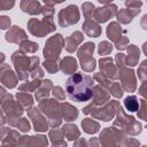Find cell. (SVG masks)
<instances>
[{"label":"cell","mask_w":147,"mask_h":147,"mask_svg":"<svg viewBox=\"0 0 147 147\" xmlns=\"http://www.w3.org/2000/svg\"><path fill=\"white\" fill-rule=\"evenodd\" d=\"M52 95L56 101H64V99H65L64 90L61 86H54L52 90Z\"/></svg>","instance_id":"obj_46"},{"label":"cell","mask_w":147,"mask_h":147,"mask_svg":"<svg viewBox=\"0 0 147 147\" xmlns=\"http://www.w3.org/2000/svg\"><path fill=\"white\" fill-rule=\"evenodd\" d=\"M0 107L5 114L6 123H8L9 126H11L17 118L22 117L24 113V109L22 108V106L17 102V100L14 99L13 94L8 92L0 98Z\"/></svg>","instance_id":"obj_5"},{"label":"cell","mask_w":147,"mask_h":147,"mask_svg":"<svg viewBox=\"0 0 147 147\" xmlns=\"http://www.w3.org/2000/svg\"><path fill=\"white\" fill-rule=\"evenodd\" d=\"M39 49V45L34 41H31V40H25L23 42L20 44V51H22L23 53H36L37 51Z\"/></svg>","instance_id":"obj_37"},{"label":"cell","mask_w":147,"mask_h":147,"mask_svg":"<svg viewBox=\"0 0 147 147\" xmlns=\"http://www.w3.org/2000/svg\"><path fill=\"white\" fill-rule=\"evenodd\" d=\"M124 108L129 113H134L139 109V100L136 95H127L124 99Z\"/></svg>","instance_id":"obj_34"},{"label":"cell","mask_w":147,"mask_h":147,"mask_svg":"<svg viewBox=\"0 0 147 147\" xmlns=\"http://www.w3.org/2000/svg\"><path fill=\"white\" fill-rule=\"evenodd\" d=\"M108 92H109V94H111L115 99H121V98L123 96V93H124V91H123L121 84L117 83V82H113V83H111L110 87L108 88Z\"/></svg>","instance_id":"obj_39"},{"label":"cell","mask_w":147,"mask_h":147,"mask_svg":"<svg viewBox=\"0 0 147 147\" xmlns=\"http://www.w3.org/2000/svg\"><path fill=\"white\" fill-rule=\"evenodd\" d=\"M18 138H20L18 131L11 129L10 126H1L0 127V142L1 144L17 145Z\"/></svg>","instance_id":"obj_23"},{"label":"cell","mask_w":147,"mask_h":147,"mask_svg":"<svg viewBox=\"0 0 147 147\" xmlns=\"http://www.w3.org/2000/svg\"><path fill=\"white\" fill-rule=\"evenodd\" d=\"M60 62H61L60 59H57V60H45L41 64L48 74L53 75V74H56L60 70Z\"/></svg>","instance_id":"obj_35"},{"label":"cell","mask_w":147,"mask_h":147,"mask_svg":"<svg viewBox=\"0 0 147 147\" xmlns=\"http://www.w3.org/2000/svg\"><path fill=\"white\" fill-rule=\"evenodd\" d=\"M5 59H6V55H5L2 52H0V65L5 62Z\"/></svg>","instance_id":"obj_57"},{"label":"cell","mask_w":147,"mask_h":147,"mask_svg":"<svg viewBox=\"0 0 147 147\" xmlns=\"http://www.w3.org/2000/svg\"><path fill=\"white\" fill-rule=\"evenodd\" d=\"M20 8L23 13L29 15H40L42 13V3L38 0H22L20 2Z\"/></svg>","instance_id":"obj_21"},{"label":"cell","mask_w":147,"mask_h":147,"mask_svg":"<svg viewBox=\"0 0 147 147\" xmlns=\"http://www.w3.org/2000/svg\"><path fill=\"white\" fill-rule=\"evenodd\" d=\"M125 137L127 136H125L123 131L114 126H110L101 130L98 137V141L101 147H122Z\"/></svg>","instance_id":"obj_8"},{"label":"cell","mask_w":147,"mask_h":147,"mask_svg":"<svg viewBox=\"0 0 147 147\" xmlns=\"http://www.w3.org/2000/svg\"><path fill=\"white\" fill-rule=\"evenodd\" d=\"M95 49V44L92 41H87L78 47L77 57L79 60L80 68L85 72H92L95 70L96 60L93 57V52Z\"/></svg>","instance_id":"obj_7"},{"label":"cell","mask_w":147,"mask_h":147,"mask_svg":"<svg viewBox=\"0 0 147 147\" xmlns=\"http://www.w3.org/2000/svg\"><path fill=\"white\" fill-rule=\"evenodd\" d=\"M94 80L91 76L83 72H75L65 82V92L70 100L76 102H85L92 98V88Z\"/></svg>","instance_id":"obj_1"},{"label":"cell","mask_w":147,"mask_h":147,"mask_svg":"<svg viewBox=\"0 0 147 147\" xmlns=\"http://www.w3.org/2000/svg\"><path fill=\"white\" fill-rule=\"evenodd\" d=\"M10 60L13 62L17 78L21 80H26L28 78H30V74L36 68L40 67V59L38 56H28L20 49L15 51L11 54Z\"/></svg>","instance_id":"obj_3"},{"label":"cell","mask_w":147,"mask_h":147,"mask_svg":"<svg viewBox=\"0 0 147 147\" xmlns=\"http://www.w3.org/2000/svg\"><path fill=\"white\" fill-rule=\"evenodd\" d=\"M17 147H48V138L45 134L20 136Z\"/></svg>","instance_id":"obj_15"},{"label":"cell","mask_w":147,"mask_h":147,"mask_svg":"<svg viewBox=\"0 0 147 147\" xmlns=\"http://www.w3.org/2000/svg\"><path fill=\"white\" fill-rule=\"evenodd\" d=\"M0 147H17V145H14V144H1Z\"/></svg>","instance_id":"obj_59"},{"label":"cell","mask_w":147,"mask_h":147,"mask_svg":"<svg viewBox=\"0 0 147 147\" xmlns=\"http://www.w3.org/2000/svg\"><path fill=\"white\" fill-rule=\"evenodd\" d=\"M87 145H88V147H101L98 141V138H95V137L90 138V140L87 141Z\"/></svg>","instance_id":"obj_52"},{"label":"cell","mask_w":147,"mask_h":147,"mask_svg":"<svg viewBox=\"0 0 147 147\" xmlns=\"http://www.w3.org/2000/svg\"><path fill=\"white\" fill-rule=\"evenodd\" d=\"M146 21H147V14H145V15L142 16V18H141V26H142V29H144V30H146V29H147Z\"/></svg>","instance_id":"obj_56"},{"label":"cell","mask_w":147,"mask_h":147,"mask_svg":"<svg viewBox=\"0 0 147 147\" xmlns=\"http://www.w3.org/2000/svg\"><path fill=\"white\" fill-rule=\"evenodd\" d=\"M99 69L100 74L109 80H116L118 78V69L114 63V59L110 56H102L99 59Z\"/></svg>","instance_id":"obj_16"},{"label":"cell","mask_w":147,"mask_h":147,"mask_svg":"<svg viewBox=\"0 0 147 147\" xmlns=\"http://www.w3.org/2000/svg\"><path fill=\"white\" fill-rule=\"evenodd\" d=\"M80 13L76 5H69L65 8H62L57 14L59 25L61 28H69L79 22Z\"/></svg>","instance_id":"obj_11"},{"label":"cell","mask_w":147,"mask_h":147,"mask_svg":"<svg viewBox=\"0 0 147 147\" xmlns=\"http://www.w3.org/2000/svg\"><path fill=\"white\" fill-rule=\"evenodd\" d=\"M129 45H130L129 44V38L126 36H122L121 39L117 42H115V48L118 49V51H124V49L127 48Z\"/></svg>","instance_id":"obj_48"},{"label":"cell","mask_w":147,"mask_h":147,"mask_svg":"<svg viewBox=\"0 0 147 147\" xmlns=\"http://www.w3.org/2000/svg\"><path fill=\"white\" fill-rule=\"evenodd\" d=\"M146 46H147V42H144V53H145V55H147V51H146Z\"/></svg>","instance_id":"obj_60"},{"label":"cell","mask_w":147,"mask_h":147,"mask_svg":"<svg viewBox=\"0 0 147 147\" xmlns=\"http://www.w3.org/2000/svg\"><path fill=\"white\" fill-rule=\"evenodd\" d=\"M78 69L77 60L72 56H64L60 62V70L64 75H74Z\"/></svg>","instance_id":"obj_26"},{"label":"cell","mask_w":147,"mask_h":147,"mask_svg":"<svg viewBox=\"0 0 147 147\" xmlns=\"http://www.w3.org/2000/svg\"><path fill=\"white\" fill-rule=\"evenodd\" d=\"M125 6L127 9L132 10L136 15H138L141 10V7H142V1L140 0H126L125 1Z\"/></svg>","instance_id":"obj_40"},{"label":"cell","mask_w":147,"mask_h":147,"mask_svg":"<svg viewBox=\"0 0 147 147\" xmlns=\"http://www.w3.org/2000/svg\"><path fill=\"white\" fill-rule=\"evenodd\" d=\"M83 114L91 115V117L94 119H100L103 122H110L115 117L114 101L110 100L109 102H107L100 107H93L91 105H87L83 108Z\"/></svg>","instance_id":"obj_9"},{"label":"cell","mask_w":147,"mask_h":147,"mask_svg":"<svg viewBox=\"0 0 147 147\" xmlns=\"http://www.w3.org/2000/svg\"><path fill=\"white\" fill-rule=\"evenodd\" d=\"M64 47V38L61 33H55L49 37L42 49V55L45 60H57L60 59L62 48Z\"/></svg>","instance_id":"obj_10"},{"label":"cell","mask_w":147,"mask_h":147,"mask_svg":"<svg viewBox=\"0 0 147 147\" xmlns=\"http://www.w3.org/2000/svg\"><path fill=\"white\" fill-rule=\"evenodd\" d=\"M0 84L7 88H15L18 84V78L9 64L2 63L0 65Z\"/></svg>","instance_id":"obj_17"},{"label":"cell","mask_w":147,"mask_h":147,"mask_svg":"<svg viewBox=\"0 0 147 147\" xmlns=\"http://www.w3.org/2000/svg\"><path fill=\"white\" fill-rule=\"evenodd\" d=\"M60 114H61V118L64 119L65 122H74L75 119H77L79 111L74 105L64 101L60 103Z\"/></svg>","instance_id":"obj_22"},{"label":"cell","mask_w":147,"mask_h":147,"mask_svg":"<svg viewBox=\"0 0 147 147\" xmlns=\"http://www.w3.org/2000/svg\"><path fill=\"white\" fill-rule=\"evenodd\" d=\"M51 147H68V145L64 140H59V141L51 142Z\"/></svg>","instance_id":"obj_53"},{"label":"cell","mask_w":147,"mask_h":147,"mask_svg":"<svg viewBox=\"0 0 147 147\" xmlns=\"http://www.w3.org/2000/svg\"><path fill=\"white\" fill-rule=\"evenodd\" d=\"M138 111V117L142 121H147V116H146V113H147V102L145 99H140L139 100V109L137 110Z\"/></svg>","instance_id":"obj_45"},{"label":"cell","mask_w":147,"mask_h":147,"mask_svg":"<svg viewBox=\"0 0 147 147\" xmlns=\"http://www.w3.org/2000/svg\"><path fill=\"white\" fill-rule=\"evenodd\" d=\"M80 125H82L83 131L87 134H95L100 130V124L96 121H94L93 118H90V117L84 118L82 121Z\"/></svg>","instance_id":"obj_31"},{"label":"cell","mask_w":147,"mask_h":147,"mask_svg":"<svg viewBox=\"0 0 147 147\" xmlns=\"http://www.w3.org/2000/svg\"><path fill=\"white\" fill-rule=\"evenodd\" d=\"M16 100L17 102L22 106L23 109L28 110L30 108L33 107V96L30 94V93H26V92H17L16 93Z\"/></svg>","instance_id":"obj_32"},{"label":"cell","mask_w":147,"mask_h":147,"mask_svg":"<svg viewBox=\"0 0 147 147\" xmlns=\"http://www.w3.org/2000/svg\"><path fill=\"white\" fill-rule=\"evenodd\" d=\"M41 79H31V80H25L21 85H18V91L20 92H36L37 88L40 86Z\"/></svg>","instance_id":"obj_33"},{"label":"cell","mask_w":147,"mask_h":147,"mask_svg":"<svg viewBox=\"0 0 147 147\" xmlns=\"http://www.w3.org/2000/svg\"><path fill=\"white\" fill-rule=\"evenodd\" d=\"M92 101L90 105L93 107H100L110 101V94L108 90L100 85H94L92 88Z\"/></svg>","instance_id":"obj_18"},{"label":"cell","mask_w":147,"mask_h":147,"mask_svg":"<svg viewBox=\"0 0 147 147\" xmlns=\"http://www.w3.org/2000/svg\"><path fill=\"white\" fill-rule=\"evenodd\" d=\"M117 6L115 3H107V5H103L101 7H98L94 9V13H93V17L92 20L94 22H96L98 24L100 23H106L108 22L110 18H113L114 16H116V13H117Z\"/></svg>","instance_id":"obj_14"},{"label":"cell","mask_w":147,"mask_h":147,"mask_svg":"<svg viewBox=\"0 0 147 147\" xmlns=\"http://www.w3.org/2000/svg\"><path fill=\"white\" fill-rule=\"evenodd\" d=\"M117 75L123 91L133 93L137 90V76H136V71L132 68H127V67L121 68L118 69Z\"/></svg>","instance_id":"obj_12"},{"label":"cell","mask_w":147,"mask_h":147,"mask_svg":"<svg viewBox=\"0 0 147 147\" xmlns=\"http://www.w3.org/2000/svg\"><path fill=\"white\" fill-rule=\"evenodd\" d=\"M140 147H147V146H146V145H142V146H140Z\"/></svg>","instance_id":"obj_61"},{"label":"cell","mask_w":147,"mask_h":147,"mask_svg":"<svg viewBox=\"0 0 147 147\" xmlns=\"http://www.w3.org/2000/svg\"><path fill=\"white\" fill-rule=\"evenodd\" d=\"M47 138L49 139L51 142H54V141H59V140H64V134H63V132H62L61 129L55 127V129L49 130Z\"/></svg>","instance_id":"obj_43"},{"label":"cell","mask_w":147,"mask_h":147,"mask_svg":"<svg viewBox=\"0 0 147 147\" xmlns=\"http://www.w3.org/2000/svg\"><path fill=\"white\" fill-rule=\"evenodd\" d=\"M28 26V31L38 38H42L46 37L47 34L52 33L55 31V23H54V18L51 16H44L42 20L39 18H30L26 23Z\"/></svg>","instance_id":"obj_6"},{"label":"cell","mask_w":147,"mask_h":147,"mask_svg":"<svg viewBox=\"0 0 147 147\" xmlns=\"http://www.w3.org/2000/svg\"><path fill=\"white\" fill-rule=\"evenodd\" d=\"M82 30L86 36H88L91 38H98L102 33V29H101L100 24H98L93 20H85L82 25Z\"/></svg>","instance_id":"obj_24"},{"label":"cell","mask_w":147,"mask_h":147,"mask_svg":"<svg viewBox=\"0 0 147 147\" xmlns=\"http://www.w3.org/2000/svg\"><path fill=\"white\" fill-rule=\"evenodd\" d=\"M53 87H54V85H53V82L51 79H41V84L37 88L36 94H34L36 100L41 101L44 99H47L49 96V94L52 93Z\"/></svg>","instance_id":"obj_25"},{"label":"cell","mask_w":147,"mask_h":147,"mask_svg":"<svg viewBox=\"0 0 147 147\" xmlns=\"http://www.w3.org/2000/svg\"><path fill=\"white\" fill-rule=\"evenodd\" d=\"M11 127H16L20 132H29L31 130V124L26 117H20L13 123Z\"/></svg>","instance_id":"obj_36"},{"label":"cell","mask_w":147,"mask_h":147,"mask_svg":"<svg viewBox=\"0 0 147 147\" xmlns=\"http://www.w3.org/2000/svg\"><path fill=\"white\" fill-rule=\"evenodd\" d=\"M38 109L46 117L49 127L55 129L62 124V118L60 114V102L56 101L55 99L47 98V99L39 101Z\"/></svg>","instance_id":"obj_4"},{"label":"cell","mask_w":147,"mask_h":147,"mask_svg":"<svg viewBox=\"0 0 147 147\" xmlns=\"http://www.w3.org/2000/svg\"><path fill=\"white\" fill-rule=\"evenodd\" d=\"M115 65L117 69H121V68H124L126 67V55L123 54V53H117L115 55Z\"/></svg>","instance_id":"obj_47"},{"label":"cell","mask_w":147,"mask_h":147,"mask_svg":"<svg viewBox=\"0 0 147 147\" xmlns=\"http://www.w3.org/2000/svg\"><path fill=\"white\" fill-rule=\"evenodd\" d=\"M84 40V34L82 31H75L69 37L64 39V48L68 53H74L78 49L79 45Z\"/></svg>","instance_id":"obj_20"},{"label":"cell","mask_w":147,"mask_h":147,"mask_svg":"<svg viewBox=\"0 0 147 147\" xmlns=\"http://www.w3.org/2000/svg\"><path fill=\"white\" fill-rule=\"evenodd\" d=\"M7 93V91H6V88L5 87H2L1 85H0V98L2 96V95H5Z\"/></svg>","instance_id":"obj_58"},{"label":"cell","mask_w":147,"mask_h":147,"mask_svg":"<svg viewBox=\"0 0 147 147\" xmlns=\"http://www.w3.org/2000/svg\"><path fill=\"white\" fill-rule=\"evenodd\" d=\"M15 6L14 0H0V11L1 10H10Z\"/></svg>","instance_id":"obj_50"},{"label":"cell","mask_w":147,"mask_h":147,"mask_svg":"<svg viewBox=\"0 0 147 147\" xmlns=\"http://www.w3.org/2000/svg\"><path fill=\"white\" fill-rule=\"evenodd\" d=\"M123 29L122 26L117 23V22H110L106 29V34H107V38L111 41V42H117L121 37L123 36Z\"/></svg>","instance_id":"obj_27"},{"label":"cell","mask_w":147,"mask_h":147,"mask_svg":"<svg viewBox=\"0 0 147 147\" xmlns=\"http://www.w3.org/2000/svg\"><path fill=\"white\" fill-rule=\"evenodd\" d=\"M146 85H147V83H146V82H142V83H141V86H140L139 90H138V92H139V94L142 96V99L146 98V91H145Z\"/></svg>","instance_id":"obj_54"},{"label":"cell","mask_w":147,"mask_h":147,"mask_svg":"<svg viewBox=\"0 0 147 147\" xmlns=\"http://www.w3.org/2000/svg\"><path fill=\"white\" fill-rule=\"evenodd\" d=\"M5 123H6V117H5V114H3V111H2V109L0 107V127L3 126Z\"/></svg>","instance_id":"obj_55"},{"label":"cell","mask_w":147,"mask_h":147,"mask_svg":"<svg viewBox=\"0 0 147 147\" xmlns=\"http://www.w3.org/2000/svg\"><path fill=\"white\" fill-rule=\"evenodd\" d=\"M137 15L132 11V10H130V9H127V8H122V9H119V10H117V13H116V18H117V23L121 25V24H129V23H131L132 22V20L136 17Z\"/></svg>","instance_id":"obj_30"},{"label":"cell","mask_w":147,"mask_h":147,"mask_svg":"<svg viewBox=\"0 0 147 147\" xmlns=\"http://www.w3.org/2000/svg\"><path fill=\"white\" fill-rule=\"evenodd\" d=\"M137 74H138V78L141 80V83L147 80V60H144L139 64Z\"/></svg>","instance_id":"obj_44"},{"label":"cell","mask_w":147,"mask_h":147,"mask_svg":"<svg viewBox=\"0 0 147 147\" xmlns=\"http://www.w3.org/2000/svg\"><path fill=\"white\" fill-rule=\"evenodd\" d=\"M72 147H88V145H87L86 139L79 137L78 139H76V140L74 141V146H72Z\"/></svg>","instance_id":"obj_51"},{"label":"cell","mask_w":147,"mask_h":147,"mask_svg":"<svg viewBox=\"0 0 147 147\" xmlns=\"http://www.w3.org/2000/svg\"><path fill=\"white\" fill-rule=\"evenodd\" d=\"M64 137L69 140V141H75L76 139H78L80 137V131L78 129L77 125L71 124V123H65L64 125H62L61 127Z\"/></svg>","instance_id":"obj_29"},{"label":"cell","mask_w":147,"mask_h":147,"mask_svg":"<svg viewBox=\"0 0 147 147\" xmlns=\"http://www.w3.org/2000/svg\"><path fill=\"white\" fill-rule=\"evenodd\" d=\"M5 39L7 42H10V44H21L25 40H28V34L26 32L20 28L18 25H13L9 28V30L6 32L5 34Z\"/></svg>","instance_id":"obj_19"},{"label":"cell","mask_w":147,"mask_h":147,"mask_svg":"<svg viewBox=\"0 0 147 147\" xmlns=\"http://www.w3.org/2000/svg\"><path fill=\"white\" fill-rule=\"evenodd\" d=\"M26 113H28L29 119L32 123L33 130L36 132H46L49 129V125H48L46 117L41 114V111L37 107H32V108L28 109Z\"/></svg>","instance_id":"obj_13"},{"label":"cell","mask_w":147,"mask_h":147,"mask_svg":"<svg viewBox=\"0 0 147 147\" xmlns=\"http://www.w3.org/2000/svg\"><path fill=\"white\" fill-rule=\"evenodd\" d=\"M127 55H126V65L129 67H136L140 59V49L138 46L131 44L126 48Z\"/></svg>","instance_id":"obj_28"},{"label":"cell","mask_w":147,"mask_h":147,"mask_svg":"<svg viewBox=\"0 0 147 147\" xmlns=\"http://www.w3.org/2000/svg\"><path fill=\"white\" fill-rule=\"evenodd\" d=\"M94 9H95V7L92 2H84L82 5V10H83V15H84L85 20H92Z\"/></svg>","instance_id":"obj_41"},{"label":"cell","mask_w":147,"mask_h":147,"mask_svg":"<svg viewBox=\"0 0 147 147\" xmlns=\"http://www.w3.org/2000/svg\"><path fill=\"white\" fill-rule=\"evenodd\" d=\"M115 106V119L113 126L119 129L125 133V136H138L142 131V124L137 121L133 116L126 114L123 106L117 100H113Z\"/></svg>","instance_id":"obj_2"},{"label":"cell","mask_w":147,"mask_h":147,"mask_svg":"<svg viewBox=\"0 0 147 147\" xmlns=\"http://www.w3.org/2000/svg\"><path fill=\"white\" fill-rule=\"evenodd\" d=\"M93 80H95L96 83H99L98 85H100V86H102V87H105V88H109L110 87V85H111V80H109L108 78H106L103 75H101L100 72H95L94 75H93Z\"/></svg>","instance_id":"obj_42"},{"label":"cell","mask_w":147,"mask_h":147,"mask_svg":"<svg viewBox=\"0 0 147 147\" xmlns=\"http://www.w3.org/2000/svg\"><path fill=\"white\" fill-rule=\"evenodd\" d=\"M113 45L110 41H107V40H102L99 42L98 45V54L100 56H103V55H108L111 53L113 51Z\"/></svg>","instance_id":"obj_38"},{"label":"cell","mask_w":147,"mask_h":147,"mask_svg":"<svg viewBox=\"0 0 147 147\" xmlns=\"http://www.w3.org/2000/svg\"><path fill=\"white\" fill-rule=\"evenodd\" d=\"M11 25V20L9 16L2 15L0 16V30H7Z\"/></svg>","instance_id":"obj_49"}]
</instances>
